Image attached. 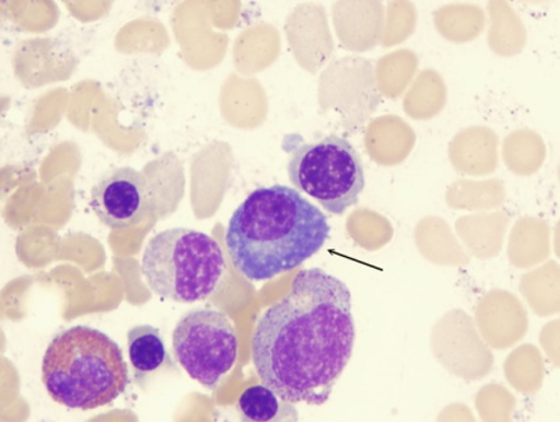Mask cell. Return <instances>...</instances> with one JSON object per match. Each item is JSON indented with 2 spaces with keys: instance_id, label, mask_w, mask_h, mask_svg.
I'll return each instance as SVG.
<instances>
[{
  "instance_id": "cell-2",
  "label": "cell",
  "mask_w": 560,
  "mask_h": 422,
  "mask_svg": "<svg viewBox=\"0 0 560 422\" xmlns=\"http://www.w3.org/2000/svg\"><path fill=\"white\" fill-rule=\"evenodd\" d=\"M327 216L287 186L249 194L230 218L226 247L234 267L252 281H268L302 266L329 236Z\"/></svg>"
},
{
  "instance_id": "cell-7",
  "label": "cell",
  "mask_w": 560,
  "mask_h": 422,
  "mask_svg": "<svg viewBox=\"0 0 560 422\" xmlns=\"http://www.w3.org/2000/svg\"><path fill=\"white\" fill-rule=\"evenodd\" d=\"M149 206L148 179L135 168L110 169L91 190V207L96 216L114 230L129 228L142 222Z\"/></svg>"
},
{
  "instance_id": "cell-8",
  "label": "cell",
  "mask_w": 560,
  "mask_h": 422,
  "mask_svg": "<svg viewBox=\"0 0 560 422\" xmlns=\"http://www.w3.org/2000/svg\"><path fill=\"white\" fill-rule=\"evenodd\" d=\"M128 352L135 371L136 384H144L151 375L173 366L160 329L153 326H136L128 332Z\"/></svg>"
},
{
  "instance_id": "cell-3",
  "label": "cell",
  "mask_w": 560,
  "mask_h": 422,
  "mask_svg": "<svg viewBox=\"0 0 560 422\" xmlns=\"http://www.w3.org/2000/svg\"><path fill=\"white\" fill-rule=\"evenodd\" d=\"M42 368L49 397L71 410L107 406L129 385L121 348L109 336L88 326L71 327L55 336Z\"/></svg>"
},
{
  "instance_id": "cell-5",
  "label": "cell",
  "mask_w": 560,
  "mask_h": 422,
  "mask_svg": "<svg viewBox=\"0 0 560 422\" xmlns=\"http://www.w3.org/2000/svg\"><path fill=\"white\" fill-rule=\"evenodd\" d=\"M289 153V180L335 215L359 202L365 188L361 157L346 138L328 136L315 142L283 144Z\"/></svg>"
},
{
  "instance_id": "cell-4",
  "label": "cell",
  "mask_w": 560,
  "mask_h": 422,
  "mask_svg": "<svg viewBox=\"0 0 560 422\" xmlns=\"http://www.w3.org/2000/svg\"><path fill=\"white\" fill-rule=\"evenodd\" d=\"M141 270L155 295L194 303L209 298L219 289L226 274V257L212 236L176 227L151 237Z\"/></svg>"
},
{
  "instance_id": "cell-9",
  "label": "cell",
  "mask_w": 560,
  "mask_h": 422,
  "mask_svg": "<svg viewBox=\"0 0 560 422\" xmlns=\"http://www.w3.org/2000/svg\"><path fill=\"white\" fill-rule=\"evenodd\" d=\"M289 405L292 403L281 399L272 388L262 384L247 388L241 395L236 407H238L243 420L268 422L283 419L282 408Z\"/></svg>"
},
{
  "instance_id": "cell-6",
  "label": "cell",
  "mask_w": 560,
  "mask_h": 422,
  "mask_svg": "<svg viewBox=\"0 0 560 422\" xmlns=\"http://www.w3.org/2000/svg\"><path fill=\"white\" fill-rule=\"evenodd\" d=\"M177 362L190 378L214 390L238 357V336L226 314L194 309L182 316L173 332Z\"/></svg>"
},
{
  "instance_id": "cell-1",
  "label": "cell",
  "mask_w": 560,
  "mask_h": 422,
  "mask_svg": "<svg viewBox=\"0 0 560 422\" xmlns=\"http://www.w3.org/2000/svg\"><path fill=\"white\" fill-rule=\"evenodd\" d=\"M354 340L346 283L319 268L301 270L290 292L256 325L255 371L289 403L322 406L351 360Z\"/></svg>"
}]
</instances>
